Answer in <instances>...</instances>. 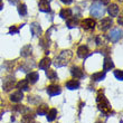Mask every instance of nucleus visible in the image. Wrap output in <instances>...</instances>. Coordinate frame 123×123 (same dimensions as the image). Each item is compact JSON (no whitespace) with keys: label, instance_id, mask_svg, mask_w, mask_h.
<instances>
[{"label":"nucleus","instance_id":"obj_7","mask_svg":"<svg viewBox=\"0 0 123 123\" xmlns=\"http://www.w3.org/2000/svg\"><path fill=\"white\" fill-rule=\"evenodd\" d=\"M71 74L73 75V77L76 78V80L83 78L85 76L84 71H83L81 67H78V66H73V67L71 68Z\"/></svg>","mask_w":123,"mask_h":123},{"label":"nucleus","instance_id":"obj_21","mask_svg":"<svg viewBox=\"0 0 123 123\" xmlns=\"http://www.w3.org/2000/svg\"><path fill=\"white\" fill-rule=\"evenodd\" d=\"M106 74H105V72H97V73H94L92 75V80L95 82H100V81H103L104 78H105Z\"/></svg>","mask_w":123,"mask_h":123},{"label":"nucleus","instance_id":"obj_33","mask_svg":"<svg viewBox=\"0 0 123 123\" xmlns=\"http://www.w3.org/2000/svg\"><path fill=\"white\" fill-rule=\"evenodd\" d=\"M3 114V109H2V106L0 105V119H1V115Z\"/></svg>","mask_w":123,"mask_h":123},{"label":"nucleus","instance_id":"obj_8","mask_svg":"<svg viewBox=\"0 0 123 123\" xmlns=\"http://www.w3.org/2000/svg\"><path fill=\"white\" fill-rule=\"evenodd\" d=\"M16 85V82H15V78L9 76L7 77L5 81H3V90L6 92H9L10 90H12L13 86Z\"/></svg>","mask_w":123,"mask_h":123},{"label":"nucleus","instance_id":"obj_9","mask_svg":"<svg viewBox=\"0 0 123 123\" xmlns=\"http://www.w3.org/2000/svg\"><path fill=\"white\" fill-rule=\"evenodd\" d=\"M113 25V21H112V18L110 17H106V18H103L102 21H101V26H100V29L105 31V30L110 29L111 26Z\"/></svg>","mask_w":123,"mask_h":123},{"label":"nucleus","instance_id":"obj_2","mask_svg":"<svg viewBox=\"0 0 123 123\" xmlns=\"http://www.w3.org/2000/svg\"><path fill=\"white\" fill-rule=\"evenodd\" d=\"M72 56H73L72 50H63V52L56 57L55 62H54V65H55L56 67H63V66L68 64V62L72 58Z\"/></svg>","mask_w":123,"mask_h":123},{"label":"nucleus","instance_id":"obj_31","mask_svg":"<svg viewBox=\"0 0 123 123\" xmlns=\"http://www.w3.org/2000/svg\"><path fill=\"white\" fill-rule=\"evenodd\" d=\"M114 76L119 80V81H122L123 80V72L121 69H117V71H114Z\"/></svg>","mask_w":123,"mask_h":123},{"label":"nucleus","instance_id":"obj_22","mask_svg":"<svg viewBox=\"0 0 123 123\" xmlns=\"http://www.w3.org/2000/svg\"><path fill=\"white\" fill-rule=\"evenodd\" d=\"M28 82L26 81V80H21V81H19L18 83L16 84V87L19 88V91H28Z\"/></svg>","mask_w":123,"mask_h":123},{"label":"nucleus","instance_id":"obj_36","mask_svg":"<svg viewBox=\"0 0 123 123\" xmlns=\"http://www.w3.org/2000/svg\"><path fill=\"white\" fill-rule=\"evenodd\" d=\"M119 1H120V2H122V0H119Z\"/></svg>","mask_w":123,"mask_h":123},{"label":"nucleus","instance_id":"obj_20","mask_svg":"<svg viewBox=\"0 0 123 123\" xmlns=\"http://www.w3.org/2000/svg\"><path fill=\"white\" fill-rule=\"evenodd\" d=\"M31 52H32V48L30 45H26L24 46L21 50H20V55L23 56V57H28V56L31 55Z\"/></svg>","mask_w":123,"mask_h":123},{"label":"nucleus","instance_id":"obj_30","mask_svg":"<svg viewBox=\"0 0 123 123\" xmlns=\"http://www.w3.org/2000/svg\"><path fill=\"white\" fill-rule=\"evenodd\" d=\"M23 26H25V25H20L19 27H17V26H10V28H9V34H10V35H13V34H18V32H19V28H21Z\"/></svg>","mask_w":123,"mask_h":123},{"label":"nucleus","instance_id":"obj_37","mask_svg":"<svg viewBox=\"0 0 123 123\" xmlns=\"http://www.w3.org/2000/svg\"><path fill=\"white\" fill-rule=\"evenodd\" d=\"M96 123H101V122H96Z\"/></svg>","mask_w":123,"mask_h":123},{"label":"nucleus","instance_id":"obj_15","mask_svg":"<svg viewBox=\"0 0 123 123\" xmlns=\"http://www.w3.org/2000/svg\"><path fill=\"white\" fill-rule=\"evenodd\" d=\"M107 12L110 13L111 17H117V15H119V7H117V5H115V3L109 5V7H107Z\"/></svg>","mask_w":123,"mask_h":123},{"label":"nucleus","instance_id":"obj_34","mask_svg":"<svg viewBox=\"0 0 123 123\" xmlns=\"http://www.w3.org/2000/svg\"><path fill=\"white\" fill-rule=\"evenodd\" d=\"M3 8V2H2V0H0V10H2Z\"/></svg>","mask_w":123,"mask_h":123},{"label":"nucleus","instance_id":"obj_4","mask_svg":"<svg viewBox=\"0 0 123 123\" xmlns=\"http://www.w3.org/2000/svg\"><path fill=\"white\" fill-rule=\"evenodd\" d=\"M95 26H96V23L92 18H86L81 21V27L85 30H92L95 28Z\"/></svg>","mask_w":123,"mask_h":123},{"label":"nucleus","instance_id":"obj_3","mask_svg":"<svg viewBox=\"0 0 123 123\" xmlns=\"http://www.w3.org/2000/svg\"><path fill=\"white\" fill-rule=\"evenodd\" d=\"M105 13V9L103 7V3L100 2H94L91 7V15L93 17H96V18H101L103 17V15Z\"/></svg>","mask_w":123,"mask_h":123},{"label":"nucleus","instance_id":"obj_35","mask_svg":"<svg viewBox=\"0 0 123 123\" xmlns=\"http://www.w3.org/2000/svg\"><path fill=\"white\" fill-rule=\"evenodd\" d=\"M117 23L120 24V26H121V25H122V17H120V18L117 19Z\"/></svg>","mask_w":123,"mask_h":123},{"label":"nucleus","instance_id":"obj_27","mask_svg":"<svg viewBox=\"0 0 123 123\" xmlns=\"http://www.w3.org/2000/svg\"><path fill=\"white\" fill-rule=\"evenodd\" d=\"M46 76H47L48 80H50V81H56V80H57V73H56L55 71H53V69L46 71Z\"/></svg>","mask_w":123,"mask_h":123},{"label":"nucleus","instance_id":"obj_5","mask_svg":"<svg viewBox=\"0 0 123 123\" xmlns=\"http://www.w3.org/2000/svg\"><path fill=\"white\" fill-rule=\"evenodd\" d=\"M121 38H122V29H121V28H115V29L111 30L110 39L113 43H117Z\"/></svg>","mask_w":123,"mask_h":123},{"label":"nucleus","instance_id":"obj_24","mask_svg":"<svg viewBox=\"0 0 123 123\" xmlns=\"http://www.w3.org/2000/svg\"><path fill=\"white\" fill-rule=\"evenodd\" d=\"M57 117V110L56 109H50V110L47 112V120L49 121V122H52V121H54Z\"/></svg>","mask_w":123,"mask_h":123},{"label":"nucleus","instance_id":"obj_17","mask_svg":"<svg viewBox=\"0 0 123 123\" xmlns=\"http://www.w3.org/2000/svg\"><path fill=\"white\" fill-rule=\"evenodd\" d=\"M50 64H52L50 58H49V57H44L42 61L39 62L38 67H39V69H48V67L50 66Z\"/></svg>","mask_w":123,"mask_h":123},{"label":"nucleus","instance_id":"obj_32","mask_svg":"<svg viewBox=\"0 0 123 123\" xmlns=\"http://www.w3.org/2000/svg\"><path fill=\"white\" fill-rule=\"evenodd\" d=\"M63 3H65V5H69V3L73 2V0H61Z\"/></svg>","mask_w":123,"mask_h":123},{"label":"nucleus","instance_id":"obj_10","mask_svg":"<svg viewBox=\"0 0 123 123\" xmlns=\"http://www.w3.org/2000/svg\"><path fill=\"white\" fill-rule=\"evenodd\" d=\"M90 50H88V47L87 46H80L78 47V49H77V56L80 57V58H83V59H85L86 57H88L90 56Z\"/></svg>","mask_w":123,"mask_h":123},{"label":"nucleus","instance_id":"obj_14","mask_svg":"<svg viewBox=\"0 0 123 123\" xmlns=\"http://www.w3.org/2000/svg\"><path fill=\"white\" fill-rule=\"evenodd\" d=\"M24 98V93L23 91H17L15 93H12L10 95V101L11 102H15V103H18Z\"/></svg>","mask_w":123,"mask_h":123},{"label":"nucleus","instance_id":"obj_23","mask_svg":"<svg viewBox=\"0 0 123 123\" xmlns=\"http://www.w3.org/2000/svg\"><path fill=\"white\" fill-rule=\"evenodd\" d=\"M21 123H35V117L31 114H24L21 117Z\"/></svg>","mask_w":123,"mask_h":123},{"label":"nucleus","instance_id":"obj_16","mask_svg":"<svg viewBox=\"0 0 123 123\" xmlns=\"http://www.w3.org/2000/svg\"><path fill=\"white\" fill-rule=\"evenodd\" d=\"M38 80H39V74L37 72H30L29 74L27 75V78H26V81L28 83H30V84H35Z\"/></svg>","mask_w":123,"mask_h":123},{"label":"nucleus","instance_id":"obj_28","mask_svg":"<svg viewBox=\"0 0 123 123\" xmlns=\"http://www.w3.org/2000/svg\"><path fill=\"white\" fill-rule=\"evenodd\" d=\"M18 13H19L21 17L27 15V6L25 3H20L19 6H18Z\"/></svg>","mask_w":123,"mask_h":123},{"label":"nucleus","instance_id":"obj_19","mask_svg":"<svg viewBox=\"0 0 123 123\" xmlns=\"http://www.w3.org/2000/svg\"><path fill=\"white\" fill-rule=\"evenodd\" d=\"M72 15H73V10L71 8H63L59 11V17L63 19H68L69 17H72Z\"/></svg>","mask_w":123,"mask_h":123},{"label":"nucleus","instance_id":"obj_1","mask_svg":"<svg viewBox=\"0 0 123 123\" xmlns=\"http://www.w3.org/2000/svg\"><path fill=\"white\" fill-rule=\"evenodd\" d=\"M96 103L98 106V110L104 114V115H109L111 113V104L107 101V98L105 97L103 91H98L97 92V96H96Z\"/></svg>","mask_w":123,"mask_h":123},{"label":"nucleus","instance_id":"obj_18","mask_svg":"<svg viewBox=\"0 0 123 123\" xmlns=\"http://www.w3.org/2000/svg\"><path fill=\"white\" fill-rule=\"evenodd\" d=\"M80 86H81V83H80V81H77V80H71V81H68L67 83H66V87H67L68 90H71V91L77 90V88H80Z\"/></svg>","mask_w":123,"mask_h":123},{"label":"nucleus","instance_id":"obj_13","mask_svg":"<svg viewBox=\"0 0 123 123\" xmlns=\"http://www.w3.org/2000/svg\"><path fill=\"white\" fill-rule=\"evenodd\" d=\"M112 68H114V63L113 61H112V58L111 57H105L104 58V63H103V69L104 72L106 71H111Z\"/></svg>","mask_w":123,"mask_h":123},{"label":"nucleus","instance_id":"obj_11","mask_svg":"<svg viewBox=\"0 0 123 123\" xmlns=\"http://www.w3.org/2000/svg\"><path fill=\"white\" fill-rule=\"evenodd\" d=\"M38 8L43 12H49L50 11V5L48 0H40L38 3Z\"/></svg>","mask_w":123,"mask_h":123},{"label":"nucleus","instance_id":"obj_38","mask_svg":"<svg viewBox=\"0 0 123 123\" xmlns=\"http://www.w3.org/2000/svg\"><path fill=\"white\" fill-rule=\"evenodd\" d=\"M48 1H49V0H48Z\"/></svg>","mask_w":123,"mask_h":123},{"label":"nucleus","instance_id":"obj_25","mask_svg":"<svg viewBox=\"0 0 123 123\" xmlns=\"http://www.w3.org/2000/svg\"><path fill=\"white\" fill-rule=\"evenodd\" d=\"M78 19L77 18H72V17H69L67 19V21H66V25H67L68 28H74V27H76L78 25Z\"/></svg>","mask_w":123,"mask_h":123},{"label":"nucleus","instance_id":"obj_12","mask_svg":"<svg viewBox=\"0 0 123 123\" xmlns=\"http://www.w3.org/2000/svg\"><path fill=\"white\" fill-rule=\"evenodd\" d=\"M30 30H31L32 36H40L42 35V27L38 23H32L30 25Z\"/></svg>","mask_w":123,"mask_h":123},{"label":"nucleus","instance_id":"obj_6","mask_svg":"<svg viewBox=\"0 0 123 123\" xmlns=\"http://www.w3.org/2000/svg\"><path fill=\"white\" fill-rule=\"evenodd\" d=\"M47 93L49 96H55V95H58L62 93V88L57 84H52L47 87Z\"/></svg>","mask_w":123,"mask_h":123},{"label":"nucleus","instance_id":"obj_29","mask_svg":"<svg viewBox=\"0 0 123 123\" xmlns=\"http://www.w3.org/2000/svg\"><path fill=\"white\" fill-rule=\"evenodd\" d=\"M48 38H49V37H47V36H46L45 38H42L40 40H39V44H40V46H42L43 48H47V47L49 46V44H48V43H49Z\"/></svg>","mask_w":123,"mask_h":123},{"label":"nucleus","instance_id":"obj_26","mask_svg":"<svg viewBox=\"0 0 123 123\" xmlns=\"http://www.w3.org/2000/svg\"><path fill=\"white\" fill-rule=\"evenodd\" d=\"M48 112V105L46 104H43V105H39L38 109H37V114L38 115H45Z\"/></svg>","mask_w":123,"mask_h":123}]
</instances>
